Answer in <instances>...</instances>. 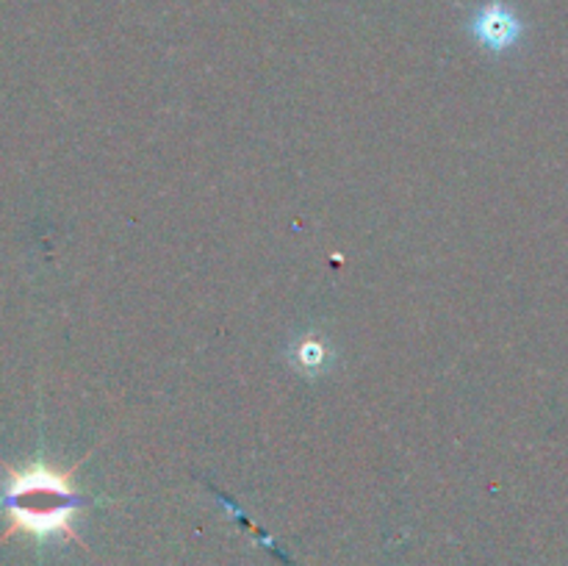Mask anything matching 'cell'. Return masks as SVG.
<instances>
[{"mask_svg": "<svg viewBox=\"0 0 568 566\" xmlns=\"http://www.w3.org/2000/svg\"><path fill=\"white\" fill-rule=\"evenodd\" d=\"M469 33L488 53H508L525 37V22L505 0H486L469 17Z\"/></svg>", "mask_w": 568, "mask_h": 566, "instance_id": "2", "label": "cell"}, {"mask_svg": "<svg viewBox=\"0 0 568 566\" xmlns=\"http://www.w3.org/2000/svg\"><path fill=\"white\" fill-rule=\"evenodd\" d=\"M75 464L72 469H55L48 461H33L26 469L6 466V486L0 494V508H3L9 527L3 538L26 533V536L39 538H67V542H83L75 533V516L81 514L87 497L75 492L72 477L78 472Z\"/></svg>", "mask_w": 568, "mask_h": 566, "instance_id": "1", "label": "cell"}, {"mask_svg": "<svg viewBox=\"0 0 568 566\" xmlns=\"http://www.w3.org/2000/svg\"><path fill=\"white\" fill-rule=\"evenodd\" d=\"M292 361L300 372H316L327 364V344L320 336H303L292 347Z\"/></svg>", "mask_w": 568, "mask_h": 566, "instance_id": "3", "label": "cell"}]
</instances>
